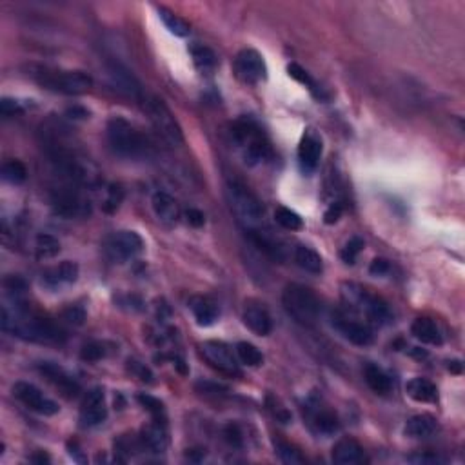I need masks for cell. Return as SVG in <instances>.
<instances>
[{
  "instance_id": "cell-1",
  "label": "cell",
  "mask_w": 465,
  "mask_h": 465,
  "mask_svg": "<svg viewBox=\"0 0 465 465\" xmlns=\"http://www.w3.org/2000/svg\"><path fill=\"white\" fill-rule=\"evenodd\" d=\"M2 329L11 331L20 338L33 340V342L58 343L64 342V338H66L64 331L55 322L28 309H15L13 313H10L8 307H4V311H2Z\"/></svg>"
},
{
  "instance_id": "cell-2",
  "label": "cell",
  "mask_w": 465,
  "mask_h": 465,
  "mask_svg": "<svg viewBox=\"0 0 465 465\" xmlns=\"http://www.w3.org/2000/svg\"><path fill=\"white\" fill-rule=\"evenodd\" d=\"M31 76L38 84L49 91L62 95H84L93 88V79L84 71L49 70V67H35Z\"/></svg>"
},
{
  "instance_id": "cell-3",
  "label": "cell",
  "mask_w": 465,
  "mask_h": 465,
  "mask_svg": "<svg viewBox=\"0 0 465 465\" xmlns=\"http://www.w3.org/2000/svg\"><path fill=\"white\" fill-rule=\"evenodd\" d=\"M284 309L296 324L313 325L320 316V300L309 287L300 284H289L282 295Z\"/></svg>"
},
{
  "instance_id": "cell-4",
  "label": "cell",
  "mask_w": 465,
  "mask_h": 465,
  "mask_svg": "<svg viewBox=\"0 0 465 465\" xmlns=\"http://www.w3.org/2000/svg\"><path fill=\"white\" fill-rule=\"evenodd\" d=\"M227 197L236 218L245 226V229H260L263 218V206L259 197L251 191L245 183L231 180L227 183Z\"/></svg>"
},
{
  "instance_id": "cell-5",
  "label": "cell",
  "mask_w": 465,
  "mask_h": 465,
  "mask_svg": "<svg viewBox=\"0 0 465 465\" xmlns=\"http://www.w3.org/2000/svg\"><path fill=\"white\" fill-rule=\"evenodd\" d=\"M108 142L111 149L126 158H136L146 153L147 144L140 131L122 117H113L108 122Z\"/></svg>"
},
{
  "instance_id": "cell-6",
  "label": "cell",
  "mask_w": 465,
  "mask_h": 465,
  "mask_svg": "<svg viewBox=\"0 0 465 465\" xmlns=\"http://www.w3.org/2000/svg\"><path fill=\"white\" fill-rule=\"evenodd\" d=\"M144 109H146L147 117H149L151 124L156 129L165 142H170L171 146H180L183 142L182 127L177 122L173 111L164 104V100H160L158 97H144Z\"/></svg>"
},
{
  "instance_id": "cell-7",
  "label": "cell",
  "mask_w": 465,
  "mask_h": 465,
  "mask_svg": "<svg viewBox=\"0 0 465 465\" xmlns=\"http://www.w3.org/2000/svg\"><path fill=\"white\" fill-rule=\"evenodd\" d=\"M342 296L343 300L348 302L349 307L360 311L371 324L382 325L386 320H389L391 313L386 302L382 300L380 296L367 293L360 286L349 284V286L343 287Z\"/></svg>"
},
{
  "instance_id": "cell-8",
  "label": "cell",
  "mask_w": 465,
  "mask_h": 465,
  "mask_svg": "<svg viewBox=\"0 0 465 465\" xmlns=\"http://www.w3.org/2000/svg\"><path fill=\"white\" fill-rule=\"evenodd\" d=\"M233 135H235L238 146L244 149L245 162L256 164L263 160L269 153V144L263 136L262 129L256 126V122L250 118H242L233 127Z\"/></svg>"
},
{
  "instance_id": "cell-9",
  "label": "cell",
  "mask_w": 465,
  "mask_h": 465,
  "mask_svg": "<svg viewBox=\"0 0 465 465\" xmlns=\"http://www.w3.org/2000/svg\"><path fill=\"white\" fill-rule=\"evenodd\" d=\"M144 250V240L135 231H117L106 240V253L113 262L122 263Z\"/></svg>"
},
{
  "instance_id": "cell-10",
  "label": "cell",
  "mask_w": 465,
  "mask_h": 465,
  "mask_svg": "<svg viewBox=\"0 0 465 465\" xmlns=\"http://www.w3.org/2000/svg\"><path fill=\"white\" fill-rule=\"evenodd\" d=\"M13 395L22 402L24 405L31 411L38 414H44V416H53L60 411L57 402H53L51 398L44 396V393L38 389L33 384H28V382H17L13 386Z\"/></svg>"
},
{
  "instance_id": "cell-11",
  "label": "cell",
  "mask_w": 465,
  "mask_h": 465,
  "mask_svg": "<svg viewBox=\"0 0 465 465\" xmlns=\"http://www.w3.org/2000/svg\"><path fill=\"white\" fill-rule=\"evenodd\" d=\"M53 211L64 218H76L85 216L90 213V200L82 198V195L76 189L62 188L53 193L51 198Z\"/></svg>"
},
{
  "instance_id": "cell-12",
  "label": "cell",
  "mask_w": 465,
  "mask_h": 465,
  "mask_svg": "<svg viewBox=\"0 0 465 465\" xmlns=\"http://www.w3.org/2000/svg\"><path fill=\"white\" fill-rule=\"evenodd\" d=\"M202 354L207 362L215 367L216 371L224 373L229 376H240L238 364L233 354V349L224 342H216V340H209V342L202 343Z\"/></svg>"
},
{
  "instance_id": "cell-13",
  "label": "cell",
  "mask_w": 465,
  "mask_h": 465,
  "mask_svg": "<svg viewBox=\"0 0 465 465\" xmlns=\"http://www.w3.org/2000/svg\"><path fill=\"white\" fill-rule=\"evenodd\" d=\"M235 67L240 79L247 84H259L268 76V66H266L262 55L254 49H242L236 55Z\"/></svg>"
},
{
  "instance_id": "cell-14",
  "label": "cell",
  "mask_w": 465,
  "mask_h": 465,
  "mask_svg": "<svg viewBox=\"0 0 465 465\" xmlns=\"http://www.w3.org/2000/svg\"><path fill=\"white\" fill-rule=\"evenodd\" d=\"M108 76L109 82L113 85L115 90L120 91L126 97H131V99L142 100L144 99V90H142V84L138 82L131 71L127 70L126 66L118 64V62H109L108 64Z\"/></svg>"
},
{
  "instance_id": "cell-15",
  "label": "cell",
  "mask_w": 465,
  "mask_h": 465,
  "mask_svg": "<svg viewBox=\"0 0 465 465\" xmlns=\"http://www.w3.org/2000/svg\"><path fill=\"white\" fill-rule=\"evenodd\" d=\"M108 418V407H106V398H104V391L100 387L88 391L84 396L82 407H80V420L88 427L99 425L104 420Z\"/></svg>"
},
{
  "instance_id": "cell-16",
  "label": "cell",
  "mask_w": 465,
  "mask_h": 465,
  "mask_svg": "<svg viewBox=\"0 0 465 465\" xmlns=\"http://www.w3.org/2000/svg\"><path fill=\"white\" fill-rule=\"evenodd\" d=\"M40 373L46 376L47 380L51 382L53 386L60 391L62 395L67 396V398H75V396L80 393L79 384H76V382L73 380L62 367L55 366V364L51 362H44L40 364Z\"/></svg>"
},
{
  "instance_id": "cell-17",
  "label": "cell",
  "mask_w": 465,
  "mask_h": 465,
  "mask_svg": "<svg viewBox=\"0 0 465 465\" xmlns=\"http://www.w3.org/2000/svg\"><path fill=\"white\" fill-rule=\"evenodd\" d=\"M244 324L259 336H268L272 331V320L268 309L260 304H247L242 315Z\"/></svg>"
},
{
  "instance_id": "cell-18",
  "label": "cell",
  "mask_w": 465,
  "mask_h": 465,
  "mask_svg": "<svg viewBox=\"0 0 465 465\" xmlns=\"http://www.w3.org/2000/svg\"><path fill=\"white\" fill-rule=\"evenodd\" d=\"M333 462L338 465H357L366 462V452L364 447L352 440V438H342L336 446L333 447Z\"/></svg>"
},
{
  "instance_id": "cell-19",
  "label": "cell",
  "mask_w": 465,
  "mask_h": 465,
  "mask_svg": "<svg viewBox=\"0 0 465 465\" xmlns=\"http://www.w3.org/2000/svg\"><path fill=\"white\" fill-rule=\"evenodd\" d=\"M336 325H338L340 333L354 345H369L373 342V331L369 329L367 324H362L358 320H351L348 316H340Z\"/></svg>"
},
{
  "instance_id": "cell-20",
  "label": "cell",
  "mask_w": 465,
  "mask_h": 465,
  "mask_svg": "<svg viewBox=\"0 0 465 465\" xmlns=\"http://www.w3.org/2000/svg\"><path fill=\"white\" fill-rule=\"evenodd\" d=\"M142 442L146 443L153 452L165 451L170 438H168V429H165L164 420L153 418V422L144 425V429H142Z\"/></svg>"
},
{
  "instance_id": "cell-21",
  "label": "cell",
  "mask_w": 465,
  "mask_h": 465,
  "mask_svg": "<svg viewBox=\"0 0 465 465\" xmlns=\"http://www.w3.org/2000/svg\"><path fill=\"white\" fill-rule=\"evenodd\" d=\"M79 278V266L71 260L62 262L60 266H55V268L47 269L44 272V282L49 287H60L64 284H73L76 282Z\"/></svg>"
},
{
  "instance_id": "cell-22",
  "label": "cell",
  "mask_w": 465,
  "mask_h": 465,
  "mask_svg": "<svg viewBox=\"0 0 465 465\" xmlns=\"http://www.w3.org/2000/svg\"><path fill=\"white\" fill-rule=\"evenodd\" d=\"M405 393H407L409 398H413L414 402H420V404H432L438 400L437 386L432 382L425 380V378L409 380L407 386H405Z\"/></svg>"
},
{
  "instance_id": "cell-23",
  "label": "cell",
  "mask_w": 465,
  "mask_h": 465,
  "mask_svg": "<svg viewBox=\"0 0 465 465\" xmlns=\"http://www.w3.org/2000/svg\"><path fill=\"white\" fill-rule=\"evenodd\" d=\"M151 204H153V211H155V215L158 216L160 220L173 224V222L180 218V207L171 195L158 191V193L153 195Z\"/></svg>"
},
{
  "instance_id": "cell-24",
  "label": "cell",
  "mask_w": 465,
  "mask_h": 465,
  "mask_svg": "<svg viewBox=\"0 0 465 465\" xmlns=\"http://www.w3.org/2000/svg\"><path fill=\"white\" fill-rule=\"evenodd\" d=\"M322 156V144L316 140L315 136H304L298 147V158H300L302 168L306 171L316 170V165Z\"/></svg>"
},
{
  "instance_id": "cell-25",
  "label": "cell",
  "mask_w": 465,
  "mask_h": 465,
  "mask_svg": "<svg viewBox=\"0 0 465 465\" xmlns=\"http://www.w3.org/2000/svg\"><path fill=\"white\" fill-rule=\"evenodd\" d=\"M411 334L422 343L429 345H440L442 343V333L438 329V325L429 318H416L411 325Z\"/></svg>"
},
{
  "instance_id": "cell-26",
  "label": "cell",
  "mask_w": 465,
  "mask_h": 465,
  "mask_svg": "<svg viewBox=\"0 0 465 465\" xmlns=\"http://www.w3.org/2000/svg\"><path fill=\"white\" fill-rule=\"evenodd\" d=\"M191 311H193L195 318H197L198 325H213L218 318V307L213 300L209 298H204V296H195L191 304H189Z\"/></svg>"
},
{
  "instance_id": "cell-27",
  "label": "cell",
  "mask_w": 465,
  "mask_h": 465,
  "mask_svg": "<svg viewBox=\"0 0 465 465\" xmlns=\"http://www.w3.org/2000/svg\"><path fill=\"white\" fill-rule=\"evenodd\" d=\"M437 431V418L431 414H416L405 423V434L411 438H427Z\"/></svg>"
},
{
  "instance_id": "cell-28",
  "label": "cell",
  "mask_w": 465,
  "mask_h": 465,
  "mask_svg": "<svg viewBox=\"0 0 465 465\" xmlns=\"http://www.w3.org/2000/svg\"><path fill=\"white\" fill-rule=\"evenodd\" d=\"M295 262L300 266L304 271L313 272V275H320L324 269V262L322 256L316 253L315 250H311L307 245H298L295 250Z\"/></svg>"
},
{
  "instance_id": "cell-29",
  "label": "cell",
  "mask_w": 465,
  "mask_h": 465,
  "mask_svg": "<svg viewBox=\"0 0 465 465\" xmlns=\"http://www.w3.org/2000/svg\"><path fill=\"white\" fill-rule=\"evenodd\" d=\"M364 376H366L367 386L371 387L375 393H378V395H387V393H391V387H393L391 378L378 366L369 364L366 367V371H364Z\"/></svg>"
},
{
  "instance_id": "cell-30",
  "label": "cell",
  "mask_w": 465,
  "mask_h": 465,
  "mask_svg": "<svg viewBox=\"0 0 465 465\" xmlns=\"http://www.w3.org/2000/svg\"><path fill=\"white\" fill-rule=\"evenodd\" d=\"M189 53H191L193 64L197 66L198 71H202V73H211V71L216 67L215 51L209 49L207 46H202V44H195V46H191Z\"/></svg>"
},
{
  "instance_id": "cell-31",
  "label": "cell",
  "mask_w": 465,
  "mask_h": 465,
  "mask_svg": "<svg viewBox=\"0 0 465 465\" xmlns=\"http://www.w3.org/2000/svg\"><path fill=\"white\" fill-rule=\"evenodd\" d=\"M156 11H158V17L162 19V22L165 24V28L170 29L173 35H177V37H188V35L191 33L189 24L186 22L182 17H179V15L173 13L171 10H168V8H162V6H158Z\"/></svg>"
},
{
  "instance_id": "cell-32",
  "label": "cell",
  "mask_w": 465,
  "mask_h": 465,
  "mask_svg": "<svg viewBox=\"0 0 465 465\" xmlns=\"http://www.w3.org/2000/svg\"><path fill=\"white\" fill-rule=\"evenodd\" d=\"M275 222L287 231H298L304 227V222H302L300 215L293 211V209H289V207L284 206L275 209Z\"/></svg>"
},
{
  "instance_id": "cell-33",
  "label": "cell",
  "mask_w": 465,
  "mask_h": 465,
  "mask_svg": "<svg viewBox=\"0 0 465 465\" xmlns=\"http://www.w3.org/2000/svg\"><path fill=\"white\" fill-rule=\"evenodd\" d=\"M236 357L242 364H245L247 367H259L262 366L263 357L262 352L259 351V348H254L253 343L250 342H238L236 343Z\"/></svg>"
},
{
  "instance_id": "cell-34",
  "label": "cell",
  "mask_w": 465,
  "mask_h": 465,
  "mask_svg": "<svg viewBox=\"0 0 465 465\" xmlns=\"http://www.w3.org/2000/svg\"><path fill=\"white\" fill-rule=\"evenodd\" d=\"M37 256L38 259H55L58 253H60V242L53 235H42L37 236Z\"/></svg>"
},
{
  "instance_id": "cell-35",
  "label": "cell",
  "mask_w": 465,
  "mask_h": 465,
  "mask_svg": "<svg viewBox=\"0 0 465 465\" xmlns=\"http://www.w3.org/2000/svg\"><path fill=\"white\" fill-rule=\"evenodd\" d=\"M2 179L11 183H22L28 179V170L20 160H8L2 165Z\"/></svg>"
},
{
  "instance_id": "cell-36",
  "label": "cell",
  "mask_w": 465,
  "mask_h": 465,
  "mask_svg": "<svg viewBox=\"0 0 465 465\" xmlns=\"http://www.w3.org/2000/svg\"><path fill=\"white\" fill-rule=\"evenodd\" d=\"M315 425L320 432H325V434H331V432H336L340 427L338 418H336V414L329 409H322V411H316L315 416Z\"/></svg>"
},
{
  "instance_id": "cell-37",
  "label": "cell",
  "mask_w": 465,
  "mask_h": 465,
  "mask_svg": "<svg viewBox=\"0 0 465 465\" xmlns=\"http://www.w3.org/2000/svg\"><path fill=\"white\" fill-rule=\"evenodd\" d=\"M136 400H138V404L146 409L147 413H149L153 418L164 420L165 422V409H164V404H162L160 400H156L155 396L146 395V393H140V395L136 396Z\"/></svg>"
},
{
  "instance_id": "cell-38",
  "label": "cell",
  "mask_w": 465,
  "mask_h": 465,
  "mask_svg": "<svg viewBox=\"0 0 465 465\" xmlns=\"http://www.w3.org/2000/svg\"><path fill=\"white\" fill-rule=\"evenodd\" d=\"M364 245L366 244H364V240L360 238V236H352L348 244L343 245L342 251H340V259H342L345 263H354L358 254L364 251Z\"/></svg>"
},
{
  "instance_id": "cell-39",
  "label": "cell",
  "mask_w": 465,
  "mask_h": 465,
  "mask_svg": "<svg viewBox=\"0 0 465 465\" xmlns=\"http://www.w3.org/2000/svg\"><path fill=\"white\" fill-rule=\"evenodd\" d=\"M277 452H278V456H280V460H282L284 464L302 465L304 462H306V460H304V456L296 451L295 447L289 446V443H286V442H278L277 443Z\"/></svg>"
},
{
  "instance_id": "cell-40",
  "label": "cell",
  "mask_w": 465,
  "mask_h": 465,
  "mask_svg": "<svg viewBox=\"0 0 465 465\" xmlns=\"http://www.w3.org/2000/svg\"><path fill=\"white\" fill-rule=\"evenodd\" d=\"M287 71H289V75H291L293 79L298 80V82L306 85V88H309L311 93H315L316 97H318V90H316L315 80L311 79L309 73H307L304 67H300L298 64H289V66H287Z\"/></svg>"
},
{
  "instance_id": "cell-41",
  "label": "cell",
  "mask_w": 465,
  "mask_h": 465,
  "mask_svg": "<svg viewBox=\"0 0 465 465\" xmlns=\"http://www.w3.org/2000/svg\"><path fill=\"white\" fill-rule=\"evenodd\" d=\"M124 200V191L120 186H111L108 189V198H106V202H104V211L106 213H115L120 207Z\"/></svg>"
},
{
  "instance_id": "cell-42",
  "label": "cell",
  "mask_w": 465,
  "mask_h": 465,
  "mask_svg": "<svg viewBox=\"0 0 465 465\" xmlns=\"http://www.w3.org/2000/svg\"><path fill=\"white\" fill-rule=\"evenodd\" d=\"M80 357H82V360H85V362H99V360H102V358L106 357V351H104L102 343L93 342L82 348Z\"/></svg>"
},
{
  "instance_id": "cell-43",
  "label": "cell",
  "mask_w": 465,
  "mask_h": 465,
  "mask_svg": "<svg viewBox=\"0 0 465 465\" xmlns=\"http://www.w3.org/2000/svg\"><path fill=\"white\" fill-rule=\"evenodd\" d=\"M195 389L204 396H224L227 393L226 387L220 386V384H213V382H198Z\"/></svg>"
},
{
  "instance_id": "cell-44",
  "label": "cell",
  "mask_w": 465,
  "mask_h": 465,
  "mask_svg": "<svg viewBox=\"0 0 465 465\" xmlns=\"http://www.w3.org/2000/svg\"><path fill=\"white\" fill-rule=\"evenodd\" d=\"M62 318L67 320V322L73 325H82L85 322V311L80 306H70L64 309Z\"/></svg>"
},
{
  "instance_id": "cell-45",
  "label": "cell",
  "mask_w": 465,
  "mask_h": 465,
  "mask_svg": "<svg viewBox=\"0 0 465 465\" xmlns=\"http://www.w3.org/2000/svg\"><path fill=\"white\" fill-rule=\"evenodd\" d=\"M224 438H226V442L233 447H242L244 443V437H242V431L236 423H229L224 427Z\"/></svg>"
},
{
  "instance_id": "cell-46",
  "label": "cell",
  "mask_w": 465,
  "mask_h": 465,
  "mask_svg": "<svg viewBox=\"0 0 465 465\" xmlns=\"http://www.w3.org/2000/svg\"><path fill=\"white\" fill-rule=\"evenodd\" d=\"M22 111L24 109L19 100L8 99V97L0 100V113L4 115V117H15V115H20Z\"/></svg>"
},
{
  "instance_id": "cell-47",
  "label": "cell",
  "mask_w": 465,
  "mask_h": 465,
  "mask_svg": "<svg viewBox=\"0 0 465 465\" xmlns=\"http://www.w3.org/2000/svg\"><path fill=\"white\" fill-rule=\"evenodd\" d=\"M127 364H129L127 367H129V371H131L133 375H136L138 378H140V380H144V382H151L153 375H151V371L146 366H144V364L136 362V360H129Z\"/></svg>"
},
{
  "instance_id": "cell-48",
  "label": "cell",
  "mask_w": 465,
  "mask_h": 465,
  "mask_svg": "<svg viewBox=\"0 0 465 465\" xmlns=\"http://www.w3.org/2000/svg\"><path fill=\"white\" fill-rule=\"evenodd\" d=\"M4 286H6V289H8V291H11V293H15V295H17V293L26 291L28 284H26V280H22L20 277H13V275H11V277H8L4 280Z\"/></svg>"
},
{
  "instance_id": "cell-49",
  "label": "cell",
  "mask_w": 465,
  "mask_h": 465,
  "mask_svg": "<svg viewBox=\"0 0 465 465\" xmlns=\"http://www.w3.org/2000/svg\"><path fill=\"white\" fill-rule=\"evenodd\" d=\"M391 266L386 259H375L371 262V268H369V272H371L373 277H384L386 272H389Z\"/></svg>"
},
{
  "instance_id": "cell-50",
  "label": "cell",
  "mask_w": 465,
  "mask_h": 465,
  "mask_svg": "<svg viewBox=\"0 0 465 465\" xmlns=\"http://www.w3.org/2000/svg\"><path fill=\"white\" fill-rule=\"evenodd\" d=\"M186 220H188L189 226L202 227L206 224V216H204L202 211H198V209H188L186 211Z\"/></svg>"
},
{
  "instance_id": "cell-51",
  "label": "cell",
  "mask_w": 465,
  "mask_h": 465,
  "mask_svg": "<svg viewBox=\"0 0 465 465\" xmlns=\"http://www.w3.org/2000/svg\"><path fill=\"white\" fill-rule=\"evenodd\" d=\"M343 207L342 204H333V206L327 207V211L324 213V222L325 224H334V222H338V218L342 216Z\"/></svg>"
},
{
  "instance_id": "cell-52",
  "label": "cell",
  "mask_w": 465,
  "mask_h": 465,
  "mask_svg": "<svg viewBox=\"0 0 465 465\" xmlns=\"http://www.w3.org/2000/svg\"><path fill=\"white\" fill-rule=\"evenodd\" d=\"M409 460L414 462V464H434V462H438V458L437 456L423 455V456H411Z\"/></svg>"
},
{
  "instance_id": "cell-53",
  "label": "cell",
  "mask_w": 465,
  "mask_h": 465,
  "mask_svg": "<svg viewBox=\"0 0 465 465\" xmlns=\"http://www.w3.org/2000/svg\"><path fill=\"white\" fill-rule=\"evenodd\" d=\"M67 113H70V115H75V118H85V117H88V113H85L84 109H80V108L70 109V111H67Z\"/></svg>"
},
{
  "instance_id": "cell-54",
  "label": "cell",
  "mask_w": 465,
  "mask_h": 465,
  "mask_svg": "<svg viewBox=\"0 0 465 465\" xmlns=\"http://www.w3.org/2000/svg\"><path fill=\"white\" fill-rule=\"evenodd\" d=\"M449 369L455 373H460L462 371V364L458 362V360H452V362H449Z\"/></svg>"
},
{
  "instance_id": "cell-55",
  "label": "cell",
  "mask_w": 465,
  "mask_h": 465,
  "mask_svg": "<svg viewBox=\"0 0 465 465\" xmlns=\"http://www.w3.org/2000/svg\"><path fill=\"white\" fill-rule=\"evenodd\" d=\"M31 460H33V462H40V464H44V462H49V456H47V455L33 456V458H31Z\"/></svg>"
}]
</instances>
